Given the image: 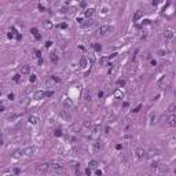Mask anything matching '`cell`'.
Masks as SVG:
<instances>
[{
	"label": "cell",
	"instance_id": "d4e9b609",
	"mask_svg": "<svg viewBox=\"0 0 176 176\" xmlns=\"http://www.w3.org/2000/svg\"><path fill=\"white\" fill-rule=\"evenodd\" d=\"M88 165H89V168H96V167H98V162H96V161H89Z\"/></svg>",
	"mask_w": 176,
	"mask_h": 176
},
{
	"label": "cell",
	"instance_id": "484cf974",
	"mask_svg": "<svg viewBox=\"0 0 176 176\" xmlns=\"http://www.w3.org/2000/svg\"><path fill=\"white\" fill-rule=\"evenodd\" d=\"M74 173H76L77 176L80 175V167H79V164H77V165H74Z\"/></svg>",
	"mask_w": 176,
	"mask_h": 176
},
{
	"label": "cell",
	"instance_id": "ba28073f",
	"mask_svg": "<svg viewBox=\"0 0 176 176\" xmlns=\"http://www.w3.org/2000/svg\"><path fill=\"white\" fill-rule=\"evenodd\" d=\"M63 107H65V110H72V109H73V102H72V99H69V98H65V99H63Z\"/></svg>",
	"mask_w": 176,
	"mask_h": 176
},
{
	"label": "cell",
	"instance_id": "7402d4cb",
	"mask_svg": "<svg viewBox=\"0 0 176 176\" xmlns=\"http://www.w3.org/2000/svg\"><path fill=\"white\" fill-rule=\"evenodd\" d=\"M44 28L46 29H51L52 28V22L51 21H44Z\"/></svg>",
	"mask_w": 176,
	"mask_h": 176
},
{
	"label": "cell",
	"instance_id": "277c9868",
	"mask_svg": "<svg viewBox=\"0 0 176 176\" xmlns=\"http://www.w3.org/2000/svg\"><path fill=\"white\" fill-rule=\"evenodd\" d=\"M51 171L52 172H55V173H63V165L62 164H59V162H54V164H51Z\"/></svg>",
	"mask_w": 176,
	"mask_h": 176
},
{
	"label": "cell",
	"instance_id": "4316f807",
	"mask_svg": "<svg viewBox=\"0 0 176 176\" xmlns=\"http://www.w3.org/2000/svg\"><path fill=\"white\" fill-rule=\"evenodd\" d=\"M155 117H157V116H155V113H151V114H150V122H154V120H155Z\"/></svg>",
	"mask_w": 176,
	"mask_h": 176
},
{
	"label": "cell",
	"instance_id": "ac0fdd59",
	"mask_svg": "<svg viewBox=\"0 0 176 176\" xmlns=\"http://www.w3.org/2000/svg\"><path fill=\"white\" fill-rule=\"evenodd\" d=\"M29 122L33 124V125H36V124L39 122V117H37V116H30V117H29Z\"/></svg>",
	"mask_w": 176,
	"mask_h": 176
},
{
	"label": "cell",
	"instance_id": "83f0119b",
	"mask_svg": "<svg viewBox=\"0 0 176 176\" xmlns=\"http://www.w3.org/2000/svg\"><path fill=\"white\" fill-rule=\"evenodd\" d=\"M158 55H161V56H164L165 54H167V50H158V52H157Z\"/></svg>",
	"mask_w": 176,
	"mask_h": 176
},
{
	"label": "cell",
	"instance_id": "7c38bea8",
	"mask_svg": "<svg viewBox=\"0 0 176 176\" xmlns=\"http://www.w3.org/2000/svg\"><path fill=\"white\" fill-rule=\"evenodd\" d=\"M157 171H158L160 173H167V172H168V167H167V165H162V164H160V165L157 167Z\"/></svg>",
	"mask_w": 176,
	"mask_h": 176
},
{
	"label": "cell",
	"instance_id": "e0dca14e",
	"mask_svg": "<svg viewBox=\"0 0 176 176\" xmlns=\"http://www.w3.org/2000/svg\"><path fill=\"white\" fill-rule=\"evenodd\" d=\"M94 14H95V8H87L85 13H84V15H85V17H92Z\"/></svg>",
	"mask_w": 176,
	"mask_h": 176
},
{
	"label": "cell",
	"instance_id": "44dd1931",
	"mask_svg": "<svg viewBox=\"0 0 176 176\" xmlns=\"http://www.w3.org/2000/svg\"><path fill=\"white\" fill-rule=\"evenodd\" d=\"M140 17H142V11H139V10H138L135 14H134V21H139V19H140Z\"/></svg>",
	"mask_w": 176,
	"mask_h": 176
},
{
	"label": "cell",
	"instance_id": "4fadbf2b",
	"mask_svg": "<svg viewBox=\"0 0 176 176\" xmlns=\"http://www.w3.org/2000/svg\"><path fill=\"white\" fill-rule=\"evenodd\" d=\"M87 66H88L87 58H85V56H81V59H80V67H81V69H85Z\"/></svg>",
	"mask_w": 176,
	"mask_h": 176
},
{
	"label": "cell",
	"instance_id": "9a60e30c",
	"mask_svg": "<svg viewBox=\"0 0 176 176\" xmlns=\"http://www.w3.org/2000/svg\"><path fill=\"white\" fill-rule=\"evenodd\" d=\"M21 157H25V151L21 149V150H17L14 153V158H21Z\"/></svg>",
	"mask_w": 176,
	"mask_h": 176
},
{
	"label": "cell",
	"instance_id": "2e32d148",
	"mask_svg": "<svg viewBox=\"0 0 176 176\" xmlns=\"http://www.w3.org/2000/svg\"><path fill=\"white\" fill-rule=\"evenodd\" d=\"M21 73H22V74H29V73H30V66H29V65H25V66H22Z\"/></svg>",
	"mask_w": 176,
	"mask_h": 176
},
{
	"label": "cell",
	"instance_id": "30bf717a",
	"mask_svg": "<svg viewBox=\"0 0 176 176\" xmlns=\"http://www.w3.org/2000/svg\"><path fill=\"white\" fill-rule=\"evenodd\" d=\"M164 36H165V39H167V40H171V39H173L175 33H173V30H172V29H167V30H165V33H164Z\"/></svg>",
	"mask_w": 176,
	"mask_h": 176
},
{
	"label": "cell",
	"instance_id": "f546056e",
	"mask_svg": "<svg viewBox=\"0 0 176 176\" xmlns=\"http://www.w3.org/2000/svg\"><path fill=\"white\" fill-rule=\"evenodd\" d=\"M51 80L56 81V83H61V79H59V77H55V76H52V77H51Z\"/></svg>",
	"mask_w": 176,
	"mask_h": 176
},
{
	"label": "cell",
	"instance_id": "5bb4252c",
	"mask_svg": "<svg viewBox=\"0 0 176 176\" xmlns=\"http://www.w3.org/2000/svg\"><path fill=\"white\" fill-rule=\"evenodd\" d=\"M101 149H102V144H101V142H95V143L92 144V150H94V153H98Z\"/></svg>",
	"mask_w": 176,
	"mask_h": 176
},
{
	"label": "cell",
	"instance_id": "d590c367",
	"mask_svg": "<svg viewBox=\"0 0 176 176\" xmlns=\"http://www.w3.org/2000/svg\"><path fill=\"white\" fill-rule=\"evenodd\" d=\"M94 48H95L96 51H101V48H102V47H101L99 44H95V46H94Z\"/></svg>",
	"mask_w": 176,
	"mask_h": 176
},
{
	"label": "cell",
	"instance_id": "f1b7e54d",
	"mask_svg": "<svg viewBox=\"0 0 176 176\" xmlns=\"http://www.w3.org/2000/svg\"><path fill=\"white\" fill-rule=\"evenodd\" d=\"M30 33H32V34H34V36H36V34L39 33V30H37V28H32V29H30Z\"/></svg>",
	"mask_w": 176,
	"mask_h": 176
},
{
	"label": "cell",
	"instance_id": "6da1fadb",
	"mask_svg": "<svg viewBox=\"0 0 176 176\" xmlns=\"http://www.w3.org/2000/svg\"><path fill=\"white\" fill-rule=\"evenodd\" d=\"M54 95V92L52 91H36L34 94H33V99H44V98H47V96H52Z\"/></svg>",
	"mask_w": 176,
	"mask_h": 176
},
{
	"label": "cell",
	"instance_id": "8d00e7d4",
	"mask_svg": "<svg viewBox=\"0 0 176 176\" xmlns=\"http://www.w3.org/2000/svg\"><path fill=\"white\" fill-rule=\"evenodd\" d=\"M51 46H52V41H47L46 43V47H51Z\"/></svg>",
	"mask_w": 176,
	"mask_h": 176
},
{
	"label": "cell",
	"instance_id": "d6a6232c",
	"mask_svg": "<svg viewBox=\"0 0 176 176\" xmlns=\"http://www.w3.org/2000/svg\"><path fill=\"white\" fill-rule=\"evenodd\" d=\"M140 107H142V105H138V106L135 107V110H134V112H135V113H138L139 110H140Z\"/></svg>",
	"mask_w": 176,
	"mask_h": 176
},
{
	"label": "cell",
	"instance_id": "cb8c5ba5",
	"mask_svg": "<svg viewBox=\"0 0 176 176\" xmlns=\"http://www.w3.org/2000/svg\"><path fill=\"white\" fill-rule=\"evenodd\" d=\"M50 58H51V61H52V62H58V55H56L55 52H52V54L50 55Z\"/></svg>",
	"mask_w": 176,
	"mask_h": 176
},
{
	"label": "cell",
	"instance_id": "74e56055",
	"mask_svg": "<svg viewBox=\"0 0 176 176\" xmlns=\"http://www.w3.org/2000/svg\"><path fill=\"white\" fill-rule=\"evenodd\" d=\"M8 99L13 101V99H14V94H8Z\"/></svg>",
	"mask_w": 176,
	"mask_h": 176
},
{
	"label": "cell",
	"instance_id": "603a6c76",
	"mask_svg": "<svg viewBox=\"0 0 176 176\" xmlns=\"http://www.w3.org/2000/svg\"><path fill=\"white\" fill-rule=\"evenodd\" d=\"M83 26H84V28H87V26H91V25H92V21H91V19H85V21H84V22H83Z\"/></svg>",
	"mask_w": 176,
	"mask_h": 176
},
{
	"label": "cell",
	"instance_id": "52a82bcc",
	"mask_svg": "<svg viewBox=\"0 0 176 176\" xmlns=\"http://www.w3.org/2000/svg\"><path fill=\"white\" fill-rule=\"evenodd\" d=\"M146 154H147V151H146V149H143V147H138L135 150V155L138 158H143V157H146Z\"/></svg>",
	"mask_w": 176,
	"mask_h": 176
},
{
	"label": "cell",
	"instance_id": "8992f818",
	"mask_svg": "<svg viewBox=\"0 0 176 176\" xmlns=\"http://www.w3.org/2000/svg\"><path fill=\"white\" fill-rule=\"evenodd\" d=\"M167 122L171 127H176V114L172 113V114H167Z\"/></svg>",
	"mask_w": 176,
	"mask_h": 176
},
{
	"label": "cell",
	"instance_id": "9c48e42d",
	"mask_svg": "<svg viewBox=\"0 0 176 176\" xmlns=\"http://www.w3.org/2000/svg\"><path fill=\"white\" fill-rule=\"evenodd\" d=\"M24 151H25V157H30L37 151V149L36 147H26V149H24Z\"/></svg>",
	"mask_w": 176,
	"mask_h": 176
},
{
	"label": "cell",
	"instance_id": "e575fe53",
	"mask_svg": "<svg viewBox=\"0 0 176 176\" xmlns=\"http://www.w3.org/2000/svg\"><path fill=\"white\" fill-rule=\"evenodd\" d=\"M19 79H21L19 74H15V76H14V81H19Z\"/></svg>",
	"mask_w": 176,
	"mask_h": 176
},
{
	"label": "cell",
	"instance_id": "4dcf8cb0",
	"mask_svg": "<svg viewBox=\"0 0 176 176\" xmlns=\"http://www.w3.org/2000/svg\"><path fill=\"white\" fill-rule=\"evenodd\" d=\"M29 81H30V83H34V81H36V74H32L30 79H29Z\"/></svg>",
	"mask_w": 176,
	"mask_h": 176
},
{
	"label": "cell",
	"instance_id": "7a4b0ae2",
	"mask_svg": "<svg viewBox=\"0 0 176 176\" xmlns=\"http://www.w3.org/2000/svg\"><path fill=\"white\" fill-rule=\"evenodd\" d=\"M36 171H37L39 173H44V172H48V171H51V164H46V162L37 164V165H36Z\"/></svg>",
	"mask_w": 176,
	"mask_h": 176
},
{
	"label": "cell",
	"instance_id": "ab89813d",
	"mask_svg": "<svg viewBox=\"0 0 176 176\" xmlns=\"http://www.w3.org/2000/svg\"><path fill=\"white\" fill-rule=\"evenodd\" d=\"M85 101H87V102H89V101H91V96L87 95V96H85Z\"/></svg>",
	"mask_w": 176,
	"mask_h": 176
},
{
	"label": "cell",
	"instance_id": "3957f363",
	"mask_svg": "<svg viewBox=\"0 0 176 176\" xmlns=\"http://www.w3.org/2000/svg\"><path fill=\"white\" fill-rule=\"evenodd\" d=\"M168 85H169V79L167 76H162L160 80L157 81V87L160 88V89H165Z\"/></svg>",
	"mask_w": 176,
	"mask_h": 176
},
{
	"label": "cell",
	"instance_id": "f35d334b",
	"mask_svg": "<svg viewBox=\"0 0 176 176\" xmlns=\"http://www.w3.org/2000/svg\"><path fill=\"white\" fill-rule=\"evenodd\" d=\"M34 37H36V39H37V40H40V39H41V34H40V33H37V34H36V36H34Z\"/></svg>",
	"mask_w": 176,
	"mask_h": 176
},
{
	"label": "cell",
	"instance_id": "5b68a950",
	"mask_svg": "<svg viewBox=\"0 0 176 176\" xmlns=\"http://www.w3.org/2000/svg\"><path fill=\"white\" fill-rule=\"evenodd\" d=\"M112 30H113L112 26H109V25H102V26L98 29V33H99V34H103V36H105V34H109Z\"/></svg>",
	"mask_w": 176,
	"mask_h": 176
},
{
	"label": "cell",
	"instance_id": "8fae6325",
	"mask_svg": "<svg viewBox=\"0 0 176 176\" xmlns=\"http://www.w3.org/2000/svg\"><path fill=\"white\" fill-rule=\"evenodd\" d=\"M61 117H63L65 120H67V121L72 120V114L69 113V110H62L61 112Z\"/></svg>",
	"mask_w": 176,
	"mask_h": 176
},
{
	"label": "cell",
	"instance_id": "60d3db41",
	"mask_svg": "<svg viewBox=\"0 0 176 176\" xmlns=\"http://www.w3.org/2000/svg\"><path fill=\"white\" fill-rule=\"evenodd\" d=\"M116 149H117V150H120V149H122V146H121V144H117V146H116Z\"/></svg>",
	"mask_w": 176,
	"mask_h": 176
},
{
	"label": "cell",
	"instance_id": "d6986e66",
	"mask_svg": "<svg viewBox=\"0 0 176 176\" xmlns=\"http://www.w3.org/2000/svg\"><path fill=\"white\" fill-rule=\"evenodd\" d=\"M114 96L118 98V99H122V98H124V92L120 91V89H117V91H114Z\"/></svg>",
	"mask_w": 176,
	"mask_h": 176
},
{
	"label": "cell",
	"instance_id": "ffe728a7",
	"mask_svg": "<svg viewBox=\"0 0 176 176\" xmlns=\"http://www.w3.org/2000/svg\"><path fill=\"white\" fill-rule=\"evenodd\" d=\"M176 112V105H169V107H168V114H172V113H175Z\"/></svg>",
	"mask_w": 176,
	"mask_h": 176
},
{
	"label": "cell",
	"instance_id": "836d02e7",
	"mask_svg": "<svg viewBox=\"0 0 176 176\" xmlns=\"http://www.w3.org/2000/svg\"><path fill=\"white\" fill-rule=\"evenodd\" d=\"M34 54H36V56H37V58H40V56H41V52L39 51V50H36V51H34Z\"/></svg>",
	"mask_w": 176,
	"mask_h": 176
},
{
	"label": "cell",
	"instance_id": "1f68e13d",
	"mask_svg": "<svg viewBox=\"0 0 176 176\" xmlns=\"http://www.w3.org/2000/svg\"><path fill=\"white\" fill-rule=\"evenodd\" d=\"M124 84H125V81H124V80H118V81H117V85H121V87H122Z\"/></svg>",
	"mask_w": 176,
	"mask_h": 176
},
{
	"label": "cell",
	"instance_id": "b9f144b4",
	"mask_svg": "<svg viewBox=\"0 0 176 176\" xmlns=\"http://www.w3.org/2000/svg\"><path fill=\"white\" fill-rule=\"evenodd\" d=\"M55 135H56V136H61L62 134H61V131H56V132H55Z\"/></svg>",
	"mask_w": 176,
	"mask_h": 176
}]
</instances>
